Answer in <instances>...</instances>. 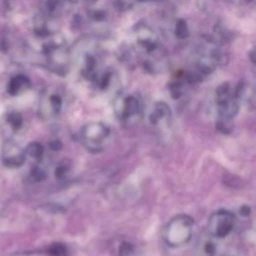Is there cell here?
Listing matches in <instances>:
<instances>
[{
    "label": "cell",
    "mask_w": 256,
    "mask_h": 256,
    "mask_svg": "<svg viewBox=\"0 0 256 256\" xmlns=\"http://www.w3.org/2000/svg\"><path fill=\"white\" fill-rule=\"evenodd\" d=\"M194 232V219L189 215H176L164 229V240L170 248H180L192 240Z\"/></svg>",
    "instance_id": "1"
},
{
    "label": "cell",
    "mask_w": 256,
    "mask_h": 256,
    "mask_svg": "<svg viewBox=\"0 0 256 256\" xmlns=\"http://www.w3.org/2000/svg\"><path fill=\"white\" fill-rule=\"evenodd\" d=\"M215 102H216L218 114H219V119L224 120V122H232L235 116L239 112L240 102L238 100L235 92L230 88V84L225 82V84L220 85L216 90V95H215Z\"/></svg>",
    "instance_id": "2"
},
{
    "label": "cell",
    "mask_w": 256,
    "mask_h": 256,
    "mask_svg": "<svg viewBox=\"0 0 256 256\" xmlns=\"http://www.w3.org/2000/svg\"><path fill=\"white\" fill-rule=\"evenodd\" d=\"M82 140L84 146L92 152H99L102 150V144L109 136V128L100 122H92L82 129Z\"/></svg>",
    "instance_id": "3"
},
{
    "label": "cell",
    "mask_w": 256,
    "mask_h": 256,
    "mask_svg": "<svg viewBox=\"0 0 256 256\" xmlns=\"http://www.w3.org/2000/svg\"><path fill=\"white\" fill-rule=\"evenodd\" d=\"M234 225V214L226 209H219L210 216L208 222V232L215 239H222L232 232Z\"/></svg>",
    "instance_id": "4"
},
{
    "label": "cell",
    "mask_w": 256,
    "mask_h": 256,
    "mask_svg": "<svg viewBox=\"0 0 256 256\" xmlns=\"http://www.w3.org/2000/svg\"><path fill=\"white\" fill-rule=\"evenodd\" d=\"M2 164L10 169H16L24 165L26 162V154L19 144L12 142V139H8L2 144Z\"/></svg>",
    "instance_id": "5"
},
{
    "label": "cell",
    "mask_w": 256,
    "mask_h": 256,
    "mask_svg": "<svg viewBox=\"0 0 256 256\" xmlns=\"http://www.w3.org/2000/svg\"><path fill=\"white\" fill-rule=\"evenodd\" d=\"M142 102H140L139 98L135 96V95H128L122 102L119 116L126 124H130V122H135L142 118Z\"/></svg>",
    "instance_id": "6"
},
{
    "label": "cell",
    "mask_w": 256,
    "mask_h": 256,
    "mask_svg": "<svg viewBox=\"0 0 256 256\" xmlns=\"http://www.w3.org/2000/svg\"><path fill=\"white\" fill-rule=\"evenodd\" d=\"M136 34V42L140 46L148 52H152L158 49V35L155 34L154 30L148 25H139L135 30Z\"/></svg>",
    "instance_id": "7"
},
{
    "label": "cell",
    "mask_w": 256,
    "mask_h": 256,
    "mask_svg": "<svg viewBox=\"0 0 256 256\" xmlns=\"http://www.w3.org/2000/svg\"><path fill=\"white\" fill-rule=\"evenodd\" d=\"M150 122L152 125L165 124L172 119V109L166 102H159L154 105L152 112H150Z\"/></svg>",
    "instance_id": "8"
},
{
    "label": "cell",
    "mask_w": 256,
    "mask_h": 256,
    "mask_svg": "<svg viewBox=\"0 0 256 256\" xmlns=\"http://www.w3.org/2000/svg\"><path fill=\"white\" fill-rule=\"evenodd\" d=\"M2 132H4V134H6V136L18 132L22 126V114L18 112H8V114L4 116V119H2Z\"/></svg>",
    "instance_id": "9"
},
{
    "label": "cell",
    "mask_w": 256,
    "mask_h": 256,
    "mask_svg": "<svg viewBox=\"0 0 256 256\" xmlns=\"http://www.w3.org/2000/svg\"><path fill=\"white\" fill-rule=\"evenodd\" d=\"M30 86H32V82H30L29 78L25 76V75H15L10 79L9 84H8V92L12 96H16V95H20L29 90Z\"/></svg>",
    "instance_id": "10"
},
{
    "label": "cell",
    "mask_w": 256,
    "mask_h": 256,
    "mask_svg": "<svg viewBox=\"0 0 256 256\" xmlns=\"http://www.w3.org/2000/svg\"><path fill=\"white\" fill-rule=\"evenodd\" d=\"M62 109V98L56 94L48 95L46 99L42 104V110L45 112V116H52L59 114Z\"/></svg>",
    "instance_id": "11"
},
{
    "label": "cell",
    "mask_w": 256,
    "mask_h": 256,
    "mask_svg": "<svg viewBox=\"0 0 256 256\" xmlns=\"http://www.w3.org/2000/svg\"><path fill=\"white\" fill-rule=\"evenodd\" d=\"M219 252V246H218L215 238H208L200 242L199 246H198V256H218Z\"/></svg>",
    "instance_id": "12"
},
{
    "label": "cell",
    "mask_w": 256,
    "mask_h": 256,
    "mask_svg": "<svg viewBox=\"0 0 256 256\" xmlns=\"http://www.w3.org/2000/svg\"><path fill=\"white\" fill-rule=\"evenodd\" d=\"M44 146H42L40 142H32V144L28 145L26 150H25V154L26 158H30L32 160H34L35 162H40L44 158Z\"/></svg>",
    "instance_id": "13"
},
{
    "label": "cell",
    "mask_w": 256,
    "mask_h": 256,
    "mask_svg": "<svg viewBox=\"0 0 256 256\" xmlns=\"http://www.w3.org/2000/svg\"><path fill=\"white\" fill-rule=\"evenodd\" d=\"M48 254L50 256H69V250L66 245L62 242H54L48 248Z\"/></svg>",
    "instance_id": "14"
},
{
    "label": "cell",
    "mask_w": 256,
    "mask_h": 256,
    "mask_svg": "<svg viewBox=\"0 0 256 256\" xmlns=\"http://www.w3.org/2000/svg\"><path fill=\"white\" fill-rule=\"evenodd\" d=\"M175 35L179 39H185L189 35V29H188V24L184 20H179L175 25Z\"/></svg>",
    "instance_id": "15"
},
{
    "label": "cell",
    "mask_w": 256,
    "mask_h": 256,
    "mask_svg": "<svg viewBox=\"0 0 256 256\" xmlns=\"http://www.w3.org/2000/svg\"><path fill=\"white\" fill-rule=\"evenodd\" d=\"M119 256H135V248L130 242H122L119 246Z\"/></svg>",
    "instance_id": "16"
},
{
    "label": "cell",
    "mask_w": 256,
    "mask_h": 256,
    "mask_svg": "<svg viewBox=\"0 0 256 256\" xmlns=\"http://www.w3.org/2000/svg\"><path fill=\"white\" fill-rule=\"evenodd\" d=\"M32 178H34L35 182H40V180H42L45 178V172L44 170L42 169L40 166H36L34 170H32Z\"/></svg>",
    "instance_id": "17"
},
{
    "label": "cell",
    "mask_w": 256,
    "mask_h": 256,
    "mask_svg": "<svg viewBox=\"0 0 256 256\" xmlns=\"http://www.w3.org/2000/svg\"><path fill=\"white\" fill-rule=\"evenodd\" d=\"M142 2H149V0H142Z\"/></svg>",
    "instance_id": "18"
}]
</instances>
